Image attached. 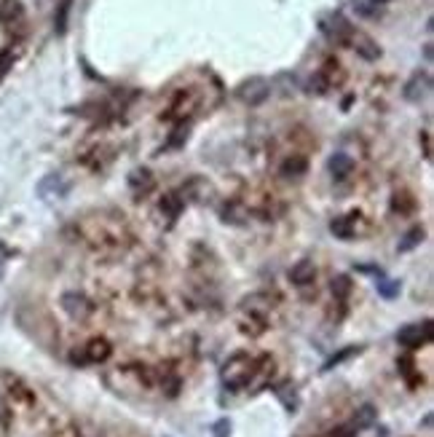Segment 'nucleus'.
Segmentation results:
<instances>
[{
  "label": "nucleus",
  "mask_w": 434,
  "mask_h": 437,
  "mask_svg": "<svg viewBox=\"0 0 434 437\" xmlns=\"http://www.w3.org/2000/svg\"><path fill=\"white\" fill-rule=\"evenodd\" d=\"M75 239L89 247L94 255H121L132 247L135 234L126 215L118 210H91L73 223Z\"/></svg>",
  "instance_id": "nucleus-1"
},
{
  "label": "nucleus",
  "mask_w": 434,
  "mask_h": 437,
  "mask_svg": "<svg viewBox=\"0 0 434 437\" xmlns=\"http://www.w3.org/2000/svg\"><path fill=\"white\" fill-rule=\"evenodd\" d=\"M255 365H257V357H252L250 351H236L231 354L228 360L223 362L220 368V381L228 392H241L250 386V381L255 376Z\"/></svg>",
  "instance_id": "nucleus-2"
},
{
  "label": "nucleus",
  "mask_w": 434,
  "mask_h": 437,
  "mask_svg": "<svg viewBox=\"0 0 434 437\" xmlns=\"http://www.w3.org/2000/svg\"><path fill=\"white\" fill-rule=\"evenodd\" d=\"M60 306H62V311L73 319V322H89V319L94 317V311H97V306H94V301H91L89 295L75 293V290L62 295Z\"/></svg>",
  "instance_id": "nucleus-3"
},
{
  "label": "nucleus",
  "mask_w": 434,
  "mask_h": 437,
  "mask_svg": "<svg viewBox=\"0 0 434 437\" xmlns=\"http://www.w3.org/2000/svg\"><path fill=\"white\" fill-rule=\"evenodd\" d=\"M432 322L426 319V322H416V325H405L402 330L397 332V344L402 349H421L426 347L429 341H432Z\"/></svg>",
  "instance_id": "nucleus-4"
},
{
  "label": "nucleus",
  "mask_w": 434,
  "mask_h": 437,
  "mask_svg": "<svg viewBox=\"0 0 434 437\" xmlns=\"http://www.w3.org/2000/svg\"><path fill=\"white\" fill-rule=\"evenodd\" d=\"M236 328H239L241 335H250V338H260L266 335L271 328L269 317H260L255 311H244V309H236Z\"/></svg>",
  "instance_id": "nucleus-5"
},
{
  "label": "nucleus",
  "mask_w": 434,
  "mask_h": 437,
  "mask_svg": "<svg viewBox=\"0 0 434 437\" xmlns=\"http://www.w3.org/2000/svg\"><path fill=\"white\" fill-rule=\"evenodd\" d=\"M3 384H6V392H8V397L14 403H19V405H35V392L19 376L3 373Z\"/></svg>",
  "instance_id": "nucleus-6"
},
{
  "label": "nucleus",
  "mask_w": 434,
  "mask_h": 437,
  "mask_svg": "<svg viewBox=\"0 0 434 437\" xmlns=\"http://www.w3.org/2000/svg\"><path fill=\"white\" fill-rule=\"evenodd\" d=\"M429 91H432V76L426 70H419L416 76L405 83V100L407 102H421V100L429 97Z\"/></svg>",
  "instance_id": "nucleus-7"
},
{
  "label": "nucleus",
  "mask_w": 434,
  "mask_h": 437,
  "mask_svg": "<svg viewBox=\"0 0 434 437\" xmlns=\"http://www.w3.org/2000/svg\"><path fill=\"white\" fill-rule=\"evenodd\" d=\"M290 282L295 287H311L316 282V266L311 260H298L292 269H290Z\"/></svg>",
  "instance_id": "nucleus-8"
},
{
  "label": "nucleus",
  "mask_w": 434,
  "mask_h": 437,
  "mask_svg": "<svg viewBox=\"0 0 434 437\" xmlns=\"http://www.w3.org/2000/svg\"><path fill=\"white\" fill-rule=\"evenodd\" d=\"M239 97L247 100L250 105H257V102H263V100L269 97V83H266L263 78H250L247 83L239 86Z\"/></svg>",
  "instance_id": "nucleus-9"
},
{
  "label": "nucleus",
  "mask_w": 434,
  "mask_h": 437,
  "mask_svg": "<svg viewBox=\"0 0 434 437\" xmlns=\"http://www.w3.org/2000/svg\"><path fill=\"white\" fill-rule=\"evenodd\" d=\"M327 169H330V175H332V180L344 182V180H348L351 172H354V159L346 156V153H332L327 161Z\"/></svg>",
  "instance_id": "nucleus-10"
},
{
  "label": "nucleus",
  "mask_w": 434,
  "mask_h": 437,
  "mask_svg": "<svg viewBox=\"0 0 434 437\" xmlns=\"http://www.w3.org/2000/svg\"><path fill=\"white\" fill-rule=\"evenodd\" d=\"M110 354H113V347H110L107 338H91L89 344L83 347V362L100 365V362H105Z\"/></svg>",
  "instance_id": "nucleus-11"
},
{
  "label": "nucleus",
  "mask_w": 434,
  "mask_h": 437,
  "mask_svg": "<svg viewBox=\"0 0 434 437\" xmlns=\"http://www.w3.org/2000/svg\"><path fill=\"white\" fill-rule=\"evenodd\" d=\"M279 172H282V177H287V180H292V177H303V175L308 172V159H306V156H300V153H295V156H287L285 161H282V166H279Z\"/></svg>",
  "instance_id": "nucleus-12"
},
{
  "label": "nucleus",
  "mask_w": 434,
  "mask_h": 437,
  "mask_svg": "<svg viewBox=\"0 0 434 437\" xmlns=\"http://www.w3.org/2000/svg\"><path fill=\"white\" fill-rule=\"evenodd\" d=\"M25 19V6L19 0H0V22L3 25H19Z\"/></svg>",
  "instance_id": "nucleus-13"
},
{
  "label": "nucleus",
  "mask_w": 434,
  "mask_h": 437,
  "mask_svg": "<svg viewBox=\"0 0 434 437\" xmlns=\"http://www.w3.org/2000/svg\"><path fill=\"white\" fill-rule=\"evenodd\" d=\"M351 43L357 46V51H360L365 60H378L381 57V48L367 35H362V32H351Z\"/></svg>",
  "instance_id": "nucleus-14"
},
{
  "label": "nucleus",
  "mask_w": 434,
  "mask_h": 437,
  "mask_svg": "<svg viewBox=\"0 0 434 437\" xmlns=\"http://www.w3.org/2000/svg\"><path fill=\"white\" fill-rule=\"evenodd\" d=\"M375 419H378V410H375L370 403L367 405H362L357 413H354V419H351V426L360 432V429H367V426H373Z\"/></svg>",
  "instance_id": "nucleus-15"
},
{
  "label": "nucleus",
  "mask_w": 434,
  "mask_h": 437,
  "mask_svg": "<svg viewBox=\"0 0 434 437\" xmlns=\"http://www.w3.org/2000/svg\"><path fill=\"white\" fill-rule=\"evenodd\" d=\"M330 290H332L335 301L344 303L346 298L351 295V290H354V285H351V276H346V274H338V276L332 279V285H330Z\"/></svg>",
  "instance_id": "nucleus-16"
},
{
  "label": "nucleus",
  "mask_w": 434,
  "mask_h": 437,
  "mask_svg": "<svg viewBox=\"0 0 434 437\" xmlns=\"http://www.w3.org/2000/svg\"><path fill=\"white\" fill-rule=\"evenodd\" d=\"M330 231H332L338 239H354V234H357L354 220H348V217H338V220H332V223H330Z\"/></svg>",
  "instance_id": "nucleus-17"
},
{
  "label": "nucleus",
  "mask_w": 434,
  "mask_h": 437,
  "mask_svg": "<svg viewBox=\"0 0 434 437\" xmlns=\"http://www.w3.org/2000/svg\"><path fill=\"white\" fill-rule=\"evenodd\" d=\"M70 6H73V0H62L60 8H57V16H54V30H57V35H65V32H67V16H70Z\"/></svg>",
  "instance_id": "nucleus-18"
},
{
  "label": "nucleus",
  "mask_w": 434,
  "mask_h": 437,
  "mask_svg": "<svg viewBox=\"0 0 434 437\" xmlns=\"http://www.w3.org/2000/svg\"><path fill=\"white\" fill-rule=\"evenodd\" d=\"M421 239H423V228H421V226H416L413 231H407V234H405V239H402V244H400V253H410L413 247H419Z\"/></svg>",
  "instance_id": "nucleus-19"
},
{
  "label": "nucleus",
  "mask_w": 434,
  "mask_h": 437,
  "mask_svg": "<svg viewBox=\"0 0 434 437\" xmlns=\"http://www.w3.org/2000/svg\"><path fill=\"white\" fill-rule=\"evenodd\" d=\"M413 207H416V201L407 196V194H394V199H391V210L394 212L407 215V212H413Z\"/></svg>",
  "instance_id": "nucleus-20"
},
{
  "label": "nucleus",
  "mask_w": 434,
  "mask_h": 437,
  "mask_svg": "<svg viewBox=\"0 0 434 437\" xmlns=\"http://www.w3.org/2000/svg\"><path fill=\"white\" fill-rule=\"evenodd\" d=\"M362 351V347H348V349H344L341 354H335V357H330L327 362H325V368L322 370H330V368H335V365H341L344 360H348V357H354V354H360Z\"/></svg>",
  "instance_id": "nucleus-21"
},
{
  "label": "nucleus",
  "mask_w": 434,
  "mask_h": 437,
  "mask_svg": "<svg viewBox=\"0 0 434 437\" xmlns=\"http://www.w3.org/2000/svg\"><path fill=\"white\" fill-rule=\"evenodd\" d=\"M14 60H16L14 48H3V51H0V78L6 76L11 67H14Z\"/></svg>",
  "instance_id": "nucleus-22"
},
{
  "label": "nucleus",
  "mask_w": 434,
  "mask_h": 437,
  "mask_svg": "<svg viewBox=\"0 0 434 437\" xmlns=\"http://www.w3.org/2000/svg\"><path fill=\"white\" fill-rule=\"evenodd\" d=\"M378 293L384 298H397L400 295V282H378Z\"/></svg>",
  "instance_id": "nucleus-23"
},
{
  "label": "nucleus",
  "mask_w": 434,
  "mask_h": 437,
  "mask_svg": "<svg viewBox=\"0 0 434 437\" xmlns=\"http://www.w3.org/2000/svg\"><path fill=\"white\" fill-rule=\"evenodd\" d=\"M180 207H182V201H177L175 196H164V201H161V210H169V215H172V217L180 212Z\"/></svg>",
  "instance_id": "nucleus-24"
},
{
  "label": "nucleus",
  "mask_w": 434,
  "mask_h": 437,
  "mask_svg": "<svg viewBox=\"0 0 434 437\" xmlns=\"http://www.w3.org/2000/svg\"><path fill=\"white\" fill-rule=\"evenodd\" d=\"M51 437H83V432L75 426V424H67V426H62V429H57Z\"/></svg>",
  "instance_id": "nucleus-25"
},
{
  "label": "nucleus",
  "mask_w": 434,
  "mask_h": 437,
  "mask_svg": "<svg viewBox=\"0 0 434 437\" xmlns=\"http://www.w3.org/2000/svg\"><path fill=\"white\" fill-rule=\"evenodd\" d=\"M228 432H231V424L225 422V419H223V422L215 424V435H217V437H228Z\"/></svg>",
  "instance_id": "nucleus-26"
},
{
  "label": "nucleus",
  "mask_w": 434,
  "mask_h": 437,
  "mask_svg": "<svg viewBox=\"0 0 434 437\" xmlns=\"http://www.w3.org/2000/svg\"><path fill=\"white\" fill-rule=\"evenodd\" d=\"M423 151H426V159L432 156V145H429V132H423Z\"/></svg>",
  "instance_id": "nucleus-27"
}]
</instances>
